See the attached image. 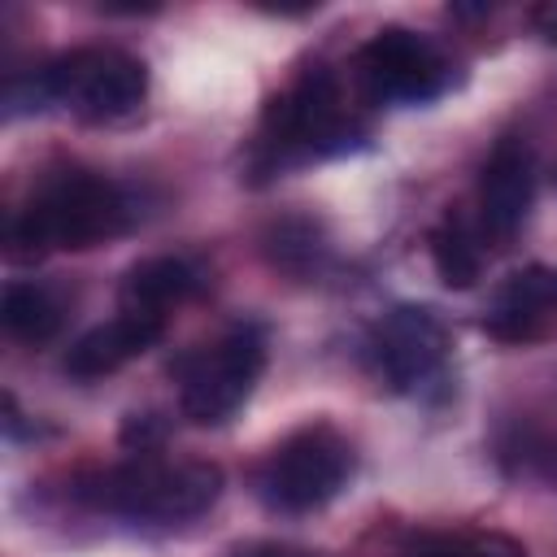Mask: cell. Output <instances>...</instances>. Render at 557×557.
<instances>
[{
	"instance_id": "cell-1",
	"label": "cell",
	"mask_w": 557,
	"mask_h": 557,
	"mask_svg": "<svg viewBox=\"0 0 557 557\" xmlns=\"http://www.w3.org/2000/svg\"><path fill=\"white\" fill-rule=\"evenodd\" d=\"M135 218L131 196L87 170H65L30 191V200L9 222V252L17 261H39L48 252H78L122 235Z\"/></svg>"
},
{
	"instance_id": "cell-2",
	"label": "cell",
	"mask_w": 557,
	"mask_h": 557,
	"mask_svg": "<svg viewBox=\"0 0 557 557\" xmlns=\"http://www.w3.org/2000/svg\"><path fill=\"white\" fill-rule=\"evenodd\" d=\"M357 139H361V122L352 117L335 74L305 70L292 87H283L265 104L261 131H257V144H252V170L274 174L292 161L344 152Z\"/></svg>"
},
{
	"instance_id": "cell-3",
	"label": "cell",
	"mask_w": 557,
	"mask_h": 557,
	"mask_svg": "<svg viewBox=\"0 0 557 557\" xmlns=\"http://www.w3.org/2000/svg\"><path fill=\"white\" fill-rule=\"evenodd\" d=\"M78 496L131 522H187L218 505L222 470L213 461H161L139 453L135 461L91 474Z\"/></svg>"
},
{
	"instance_id": "cell-4",
	"label": "cell",
	"mask_w": 557,
	"mask_h": 557,
	"mask_svg": "<svg viewBox=\"0 0 557 557\" xmlns=\"http://www.w3.org/2000/svg\"><path fill=\"white\" fill-rule=\"evenodd\" d=\"M261 370L265 331L257 322H239L170 361V374L178 383V409L196 426H218L235 418V409L252 396Z\"/></svg>"
},
{
	"instance_id": "cell-5",
	"label": "cell",
	"mask_w": 557,
	"mask_h": 557,
	"mask_svg": "<svg viewBox=\"0 0 557 557\" xmlns=\"http://www.w3.org/2000/svg\"><path fill=\"white\" fill-rule=\"evenodd\" d=\"M148 96V65L126 48H74L30 78L35 109L65 104L83 122H122Z\"/></svg>"
},
{
	"instance_id": "cell-6",
	"label": "cell",
	"mask_w": 557,
	"mask_h": 557,
	"mask_svg": "<svg viewBox=\"0 0 557 557\" xmlns=\"http://www.w3.org/2000/svg\"><path fill=\"white\" fill-rule=\"evenodd\" d=\"M352 466V444L331 422H305L265 453L257 496L274 513H313L348 487Z\"/></svg>"
},
{
	"instance_id": "cell-7",
	"label": "cell",
	"mask_w": 557,
	"mask_h": 557,
	"mask_svg": "<svg viewBox=\"0 0 557 557\" xmlns=\"http://www.w3.org/2000/svg\"><path fill=\"white\" fill-rule=\"evenodd\" d=\"M357 83L379 104H426L453 87V65L426 35L409 26H383L374 30L357 57Z\"/></svg>"
},
{
	"instance_id": "cell-8",
	"label": "cell",
	"mask_w": 557,
	"mask_h": 557,
	"mask_svg": "<svg viewBox=\"0 0 557 557\" xmlns=\"http://www.w3.org/2000/svg\"><path fill=\"white\" fill-rule=\"evenodd\" d=\"M370 361L379 379L396 392H422L444 374L448 361V326L426 305H396L370 331Z\"/></svg>"
},
{
	"instance_id": "cell-9",
	"label": "cell",
	"mask_w": 557,
	"mask_h": 557,
	"mask_svg": "<svg viewBox=\"0 0 557 557\" xmlns=\"http://www.w3.org/2000/svg\"><path fill=\"white\" fill-rule=\"evenodd\" d=\"M531 200H535V161H531V148L509 135L492 148V157L483 161V174H479V231H483V239L505 248L522 231Z\"/></svg>"
},
{
	"instance_id": "cell-10",
	"label": "cell",
	"mask_w": 557,
	"mask_h": 557,
	"mask_svg": "<svg viewBox=\"0 0 557 557\" xmlns=\"http://www.w3.org/2000/svg\"><path fill=\"white\" fill-rule=\"evenodd\" d=\"M161 335H165V318L139 313V309H122L117 318H109V322L91 326L87 335H78L61 366H65L70 379L91 383V379H104V374L122 370L139 352H148Z\"/></svg>"
},
{
	"instance_id": "cell-11",
	"label": "cell",
	"mask_w": 557,
	"mask_h": 557,
	"mask_svg": "<svg viewBox=\"0 0 557 557\" xmlns=\"http://www.w3.org/2000/svg\"><path fill=\"white\" fill-rule=\"evenodd\" d=\"M548 313H557V270L531 265V270L509 274L496 287L492 309L483 318V331L500 344H522V339H535L544 331Z\"/></svg>"
},
{
	"instance_id": "cell-12",
	"label": "cell",
	"mask_w": 557,
	"mask_h": 557,
	"mask_svg": "<svg viewBox=\"0 0 557 557\" xmlns=\"http://www.w3.org/2000/svg\"><path fill=\"white\" fill-rule=\"evenodd\" d=\"M200 287H205V278L187 257H144L122 278V309L165 318V309L191 300Z\"/></svg>"
},
{
	"instance_id": "cell-13",
	"label": "cell",
	"mask_w": 557,
	"mask_h": 557,
	"mask_svg": "<svg viewBox=\"0 0 557 557\" xmlns=\"http://www.w3.org/2000/svg\"><path fill=\"white\" fill-rule=\"evenodd\" d=\"M0 318H4V331L22 344H48L61 322H65V305L52 287L44 283H9L4 287V300H0Z\"/></svg>"
},
{
	"instance_id": "cell-14",
	"label": "cell",
	"mask_w": 557,
	"mask_h": 557,
	"mask_svg": "<svg viewBox=\"0 0 557 557\" xmlns=\"http://www.w3.org/2000/svg\"><path fill=\"white\" fill-rule=\"evenodd\" d=\"M426 244H431V265H435V274H440L444 287L466 292V287L479 283V274H483V252H479V239H474V231H470V222H466L461 213L448 209V213L431 226Z\"/></svg>"
},
{
	"instance_id": "cell-15",
	"label": "cell",
	"mask_w": 557,
	"mask_h": 557,
	"mask_svg": "<svg viewBox=\"0 0 557 557\" xmlns=\"http://www.w3.org/2000/svg\"><path fill=\"white\" fill-rule=\"evenodd\" d=\"M405 557H527V548L500 531H440L413 540Z\"/></svg>"
},
{
	"instance_id": "cell-16",
	"label": "cell",
	"mask_w": 557,
	"mask_h": 557,
	"mask_svg": "<svg viewBox=\"0 0 557 557\" xmlns=\"http://www.w3.org/2000/svg\"><path fill=\"white\" fill-rule=\"evenodd\" d=\"M157 440H161V422H152V413H144V418H139V413H131V422L122 426V444H126V448L148 453Z\"/></svg>"
},
{
	"instance_id": "cell-17",
	"label": "cell",
	"mask_w": 557,
	"mask_h": 557,
	"mask_svg": "<svg viewBox=\"0 0 557 557\" xmlns=\"http://www.w3.org/2000/svg\"><path fill=\"white\" fill-rule=\"evenodd\" d=\"M531 26H535V35H540V39H548V44H557V0H548V4H540V9L531 13Z\"/></svg>"
}]
</instances>
